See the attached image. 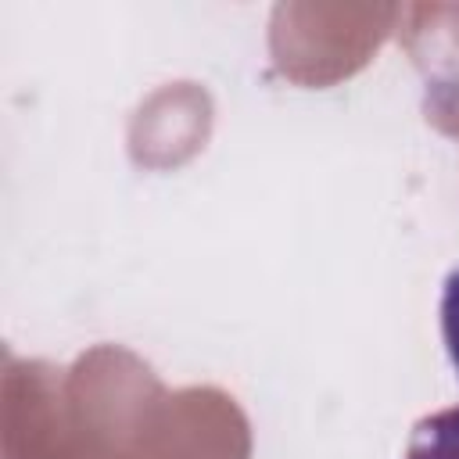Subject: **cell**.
Returning <instances> with one entry per match:
<instances>
[{
  "label": "cell",
  "instance_id": "cell-1",
  "mask_svg": "<svg viewBox=\"0 0 459 459\" xmlns=\"http://www.w3.org/2000/svg\"><path fill=\"white\" fill-rule=\"evenodd\" d=\"M405 459H459V405L416 420Z\"/></svg>",
  "mask_w": 459,
  "mask_h": 459
},
{
  "label": "cell",
  "instance_id": "cell-2",
  "mask_svg": "<svg viewBox=\"0 0 459 459\" xmlns=\"http://www.w3.org/2000/svg\"><path fill=\"white\" fill-rule=\"evenodd\" d=\"M441 341H445V351L459 373V265L445 276V287H441Z\"/></svg>",
  "mask_w": 459,
  "mask_h": 459
}]
</instances>
